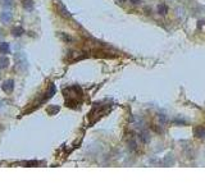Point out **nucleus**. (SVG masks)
Wrapping results in <instances>:
<instances>
[{"label":"nucleus","instance_id":"nucleus-1","mask_svg":"<svg viewBox=\"0 0 205 192\" xmlns=\"http://www.w3.org/2000/svg\"><path fill=\"white\" fill-rule=\"evenodd\" d=\"M55 91H57V87H55V85H54L53 82H51V83H49V87H47V91H46V94H45V96H44V98H42V99L40 100V103H42V101H46L47 99L53 98V95L55 94Z\"/></svg>","mask_w":205,"mask_h":192},{"label":"nucleus","instance_id":"nucleus-2","mask_svg":"<svg viewBox=\"0 0 205 192\" xmlns=\"http://www.w3.org/2000/svg\"><path fill=\"white\" fill-rule=\"evenodd\" d=\"M2 88H3V91L4 92H12L13 90H14V81L13 79H7V81H4L3 85H2Z\"/></svg>","mask_w":205,"mask_h":192},{"label":"nucleus","instance_id":"nucleus-3","mask_svg":"<svg viewBox=\"0 0 205 192\" xmlns=\"http://www.w3.org/2000/svg\"><path fill=\"white\" fill-rule=\"evenodd\" d=\"M194 135L197 138H205V128L204 127H195L194 128Z\"/></svg>","mask_w":205,"mask_h":192},{"label":"nucleus","instance_id":"nucleus-4","mask_svg":"<svg viewBox=\"0 0 205 192\" xmlns=\"http://www.w3.org/2000/svg\"><path fill=\"white\" fill-rule=\"evenodd\" d=\"M0 18H2V21H3V22L8 23V22H10V21H12V18H13V14L7 10V12H3L2 14H0Z\"/></svg>","mask_w":205,"mask_h":192},{"label":"nucleus","instance_id":"nucleus-5","mask_svg":"<svg viewBox=\"0 0 205 192\" xmlns=\"http://www.w3.org/2000/svg\"><path fill=\"white\" fill-rule=\"evenodd\" d=\"M10 53V47L8 42H0V54H9Z\"/></svg>","mask_w":205,"mask_h":192},{"label":"nucleus","instance_id":"nucleus-6","mask_svg":"<svg viewBox=\"0 0 205 192\" xmlns=\"http://www.w3.org/2000/svg\"><path fill=\"white\" fill-rule=\"evenodd\" d=\"M58 10H59V13H60V15H63V17H66V18H71V14H69V12L63 7L62 4H58Z\"/></svg>","mask_w":205,"mask_h":192},{"label":"nucleus","instance_id":"nucleus-7","mask_svg":"<svg viewBox=\"0 0 205 192\" xmlns=\"http://www.w3.org/2000/svg\"><path fill=\"white\" fill-rule=\"evenodd\" d=\"M21 165H24V167H37V165H40L41 162H36V160H28V162H21L18 163Z\"/></svg>","mask_w":205,"mask_h":192},{"label":"nucleus","instance_id":"nucleus-8","mask_svg":"<svg viewBox=\"0 0 205 192\" xmlns=\"http://www.w3.org/2000/svg\"><path fill=\"white\" fill-rule=\"evenodd\" d=\"M23 32H24V30L21 27V26H15V27H13V30H12V34L15 37H19L21 35H23Z\"/></svg>","mask_w":205,"mask_h":192},{"label":"nucleus","instance_id":"nucleus-9","mask_svg":"<svg viewBox=\"0 0 205 192\" xmlns=\"http://www.w3.org/2000/svg\"><path fill=\"white\" fill-rule=\"evenodd\" d=\"M138 138L141 140L144 143H148L149 141H150V137H149V135L146 132H140L138 133Z\"/></svg>","mask_w":205,"mask_h":192},{"label":"nucleus","instance_id":"nucleus-10","mask_svg":"<svg viewBox=\"0 0 205 192\" xmlns=\"http://www.w3.org/2000/svg\"><path fill=\"white\" fill-rule=\"evenodd\" d=\"M46 111H47V114H50V115H54V114H57L58 111H59V106H54V105H50L49 108L46 109Z\"/></svg>","mask_w":205,"mask_h":192},{"label":"nucleus","instance_id":"nucleus-11","mask_svg":"<svg viewBox=\"0 0 205 192\" xmlns=\"http://www.w3.org/2000/svg\"><path fill=\"white\" fill-rule=\"evenodd\" d=\"M22 5H23V8H24V9L31 10L32 8H34V2H32V0H23Z\"/></svg>","mask_w":205,"mask_h":192},{"label":"nucleus","instance_id":"nucleus-12","mask_svg":"<svg viewBox=\"0 0 205 192\" xmlns=\"http://www.w3.org/2000/svg\"><path fill=\"white\" fill-rule=\"evenodd\" d=\"M9 66V59L5 56H0V68H7Z\"/></svg>","mask_w":205,"mask_h":192},{"label":"nucleus","instance_id":"nucleus-13","mask_svg":"<svg viewBox=\"0 0 205 192\" xmlns=\"http://www.w3.org/2000/svg\"><path fill=\"white\" fill-rule=\"evenodd\" d=\"M158 12H159L161 15H165L167 13H168V8H167L165 4H160L159 7H158Z\"/></svg>","mask_w":205,"mask_h":192},{"label":"nucleus","instance_id":"nucleus-14","mask_svg":"<svg viewBox=\"0 0 205 192\" xmlns=\"http://www.w3.org/2000/svg\"><path fill=\"white\" fill-rule=\"evenodd\" d=\"M4 7H12V0H3V3H2Z\"/></svg>","mask_w":205,"mask_h":192},{"label":"nucleus","instance_id":"nucleus-15","mask_svg":"<svg viewBox=\"0 0 205 192\" xmlns=\"http://www.w3.org/2000/svg\"><path fill=\"white\" fill-rule=\"evenodd\" d=\"M158 118H159V120L161 122V123H164V122H165V117H164L163 114H159V117H158Z\"/></svg>","mask_w":205,"mask_h":192},{"label":"nucleus","instance_id":"nucleus-16","mask_svg":"<svg viewBox=\"0 0 205 192\" xmlns=\"http://www.w3.org/2000/svg\"><path fill=\"white\" fill-rule=\"evenodd\" d=\"M131 2H132L133 4H138V3H140V0H131Z\"/></svg>","mask_w":205,"mask_h":192},{"label":"nucleus","instance_id":"nucleus-17","mask_svg":"<svg viewBox=\"0 0 205 192\" xmlns=\"http://www.w3.org/2000/svg\"><path fill=\"white\" fill-rule=\"evenodd\" d=\"M119 2H121V3H125V2H126V0H119Z\"/></svg>","mask_w":205,"mask_h":192}]
</instances>
